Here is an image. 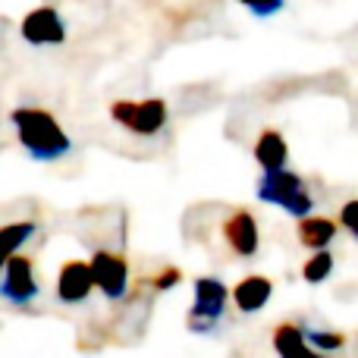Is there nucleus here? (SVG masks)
I'll use <instances>...</instances> for the list:
<instances>
[{"mask_svg": "<svg viewBox=\"0 0 358 358\" xmlns=\"http://www.w3.org/2000/svg\"><path fill=\"white\" fill-rule=\"evenodd\" d=\"M334 273V255L327 252V248H321V252H315L308 258V264H302V277L305 283H324V280Z\"/></svg>", "mask_w": 358, "mask_h": 358, "instance_id": "14", "label": "nucleus"}, {"mask_svg": "<svg viewBox=\"0 0 358 358\" xmlns=\"http://www.w3.org/2000/svg\"><path fill=\"white\" fill-rule=\"evenodd\" d=\"M255 161L261 164V170H280L289 161V148H286V138L277 129H264L255 142Z\"/></svg>", "mask_w": 358, "mask_h": 358, "instance_id": "12", "label": "nucleus"}, {"mask_svg": "<svg viewBox=\"0 0 358 358\" xmlns=\"http://www.w3.org/2000/svg\"><path fill=\"white\" fill-rule=\"evenodd\" d=\"M179 280H182V273H179V267H167V271H164L161 277L155 280V286H157V289H170V286L179 283Z\"/></svg>", "mask_w": 358, "mask_h": 358, "instance_id": "19", "label": "nucleus"}, {"mask_svg": "<svg viewBox=\"0 0 358 358\" xmlns=\"http://www.w3.org/2000/svg\"><path fill=\"white\" fill-rule=\"evenodd\" d=\"M336 236V223L327 220V217H302L299 220V242L308 248H315V252H321V248H327L330 242H334Z\"/></svg>", "mask_w": 358, "mask_h": 358, "instance_id": "13", "label": "nucleus"}, {"mask_svg": "<svg viewBox=\"0 0 358 358\" xmlns=\"http://www.w3.org/2000/svg\"><path fill=\"white\" fill-rule=\"evenodd\" d=\"M10 120L19 132V145L25 148V155L31 161L54 164L73 151V142L60 129V123L54 120L50 110H41V107H16L10 113Z\"/></svg>", "mask_w": 358, "mask_h": 358, "instance_id": "1", "label": "nucleus"}, {"mask_svg": "<svg viewBox=\"0 0 358 358\" xmlns=\"http://www.w3.org/2000/svg\"><path fill=\"white\" fill-rule=\"evenodd\" d=\"M340 223L358 239V198H352V201H346L340 208Z\"/></svg>", "mask_w": 358, "mask_h": 358, "instance_id": "18", "label": "nucleus"}, {"mask_svg": "<svg viewBox=\"0 0 358 358\" xmlns=\"http://www.w3.org/2000/svg\"><path fill=\"white\" fill-rule=\"evenodd\" d=\"M19 31H22V38L29 44H35V48L66 41V25H63L60 13H57L54 6H38V10H31L29 16L22 19Z\"/></svg>", "mask_w": 358, "mask_h": 358, "instance_id": "7", "label": "nucleus"}, {"mask_svg": "<svg viewBox=\"0 0 358 358\" xmlns=\"http://www.w3.org/2000/svg\"><path fill=\"white\" fill-rule=\"evenodd\" d=\"M227 286L217 277H198L195 280V302L189 308V317H185V327L192 334H210L214 324L223 317L227 311Z\"/></svg>", "mask_w": 358, "mask_h": 358, "instance_id": "3", "label": "nucleus"}, {"mask_svg": "<svg viewBox=\"0 0 358 358\" xmlns=\"http://www.w3.org/2000/svg\"><path fill=\"white\" fill-rule=\"evenodd\" d=\"M258 198L264 204H277L283 208L289 217L302 220L315 210V198L311 192L305 189L302 176L292 173L289 167H280V170H264L258 179Z\"/></svg>", "mask_w": 358, "mask_h": 358, "instance_id": "2", "label": "nucleus"}, {"mask_svg": "<svg viewBox=\"0 0 358 358\" xmlns=\"http://www.w3.org/2000/svg\"><path fill=\"white\" fill-rule=\"evenodd\" d=\"M273 349H277L280 358H327L321 349H315L308 343L302 324H292V321L280 324L273 330Z\"/></svg>", "mask_w": 358, "mask_h": 358, "instance_id": "10", "label": "nucleus"}, {"mask_svg": "<svg viewBox=\"0 0 358 358\" xmlns=\"http://www.w3.org/2000/svg\"><path fill=\"white\" fill-rule=\"evenodd\" d=\"M113 123H120L123 129L136 132V136H157L167 126V101L148 98V101H113L110 104Z\"/></svg>", "mask_w": 358, "mask_h": 358, "instance_id": "4", "label": "nucleus"}, {"mask_svg": "<svg viewBox=\"0 0 358 358\" xmlns=\"http://www.w3.org/2000/svg\"><path fill=\"white\" fill-rule=\"evenodd\" d=\"M0 296L16 308H29L38 299V280H35V267L25 255H10L3 264V280H0Z\"/></svg>", "mask_w": 358, "mask_h": 358, "instance_id": "5", "label": "nucleus"}, {"mask_svg": "<svg viewBox=\"0 0 358 358\" xmlns=\"http://www.w3.org/2000/svg\"><path fill=\"white\" fill-rule=\"evenodd\" d=\"M236 3H242V6H245V10H252L255 16L267 19V16H273V13H280V10H283V3H286V0H236Z\"/></svg>", "mask_w": 358, "mask_h": 358, "instance_id": "17", "label": "nucleus"}, {"mask_svg": "<svg viewBox=\"0 0 358 358\" xmlns=\"http://www.w3.org/2000/svg\"><path fill=\"white\" fill-rule=\"evenodd\" d=\"M92 271H94V283L98 289L104 292L110 302H120L129 289V264H126L123 255H113V252H98L92 255Z\"/></svg>", "mask_w": 358, "mask_h": 358, "instance_id": "6", "label": "nucleus"}, {"mask_svg": "<svg viewBox=\"0 0 358 358\" xmlns=\"http://www.w3.org/2000/svg\"><path fill=\"white\" fill-rule=\"evenodd\" d=\"M94 271H92V261H66L60 267V277H57V296L60 302L66 305H82L94 289Z\"/></svg>", "mask_w": 358, "mask_h": 358, "instance_id": "8", "label": "nucleus"}, {"mask_svg": "<svg viewBox=\"0 0 358 358\" xmlns=\"http://www.w3.org/2000/svg\"><path fill=\"white\" fill-rule=\"evenodd\" d=\"M223 236H227L229 248H233L239 258H255L258 255V223H255V217L248 214V210H233L229 214V220L223 223Z\"/></svg>", "mask_w": 358, "mask_h": 358, "instance_id": "9", "label": "nucleus"}, {"mask_svg": "<svg viewBox=\"0 0 358 358\" xmlns=\"http://www.w3.org/2000/svg\"><path fill=\"white\" fill-rule=\"evenodd\" d=\"M271 296H273V283L267 277H258V273L242 277L239 283L233 286V302L242 315H255V311H261L267 302H271Z\"/></svg>", "mask_w": 358, "mask_h": 358, "instance_id": "11", "label": "nucleus"}, {"mask_svg": "<svg viewBox=\"0 0 358 358\" xmlns=\"http://www.w3.org/2000/svg\"><path fill=\"white\" fill-rule=\"evenodd\" d=\"M302 330H305L311 346L321 349V352H336V349L346 346V336L334 334V330H321V327H311V324H302Z\"/></svg>", "mask_w": 358, "mask_h": 358, "instance_id": "15", "label": "nucleus"}, {"mask_svg": "<svg viewBox=\"0 0 358 358\" xmlns=\"http://www.w3.org/2000/svg\"><path fill=\"white\" fill-rule=\"evenodd\" d=\"M35 233H38V223H35V220H22V223H10V227H3L6 252L16 255V248L22 245V242H29Z\"/></svg>", "mask_w": 358, "mask_h": 358, "instance_id": "16", "label": "nucleus"}]
</instances>
